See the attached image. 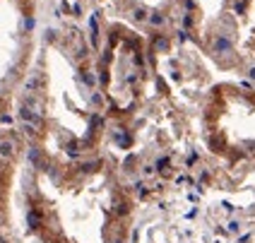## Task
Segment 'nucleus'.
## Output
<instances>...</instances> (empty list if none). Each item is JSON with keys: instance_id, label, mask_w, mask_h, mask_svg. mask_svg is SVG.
Listing matches in <instances>:
<instances>
[{"instance_id": "f03ea898", "label": "nucleus", "mask_w": 255, "mask_h": 243, "mask_svg": "<svg viewBox=\"0 0 255 243\" xmlns=\"http://www.w3.org/2000/svg\"><path fill=\"white\" fill-rule=\"evenodd\" d=\"M27 219H29V226H32V229H36V226H39V214H36V212H29V217H27Z\"/></svg>"}, {"instance_id": "f257e3e1", "label": "nucleus", "mask_w": 255, "mask_h": 243, "mask_svg": "<svg viewBox=\"0 0 255 243\" xmlns=\"http://www.w3.org/2000/svg\"><path fill=\"white\" fill-rule=\"evenodd\" d=\"M0 154H2V157H10V154H12V144H10V142H0Z\"/></svg>"}]
</instances>
